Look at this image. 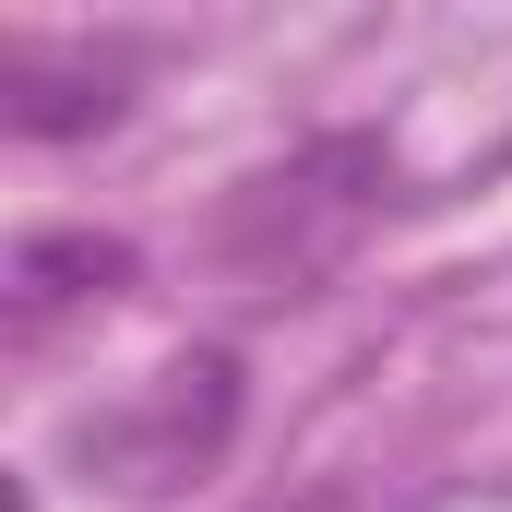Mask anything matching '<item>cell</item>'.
I'll list each match as a JSON object with an SVG mask.
<instances>
[{"label":"cell","mask_w":512,"mask_h":512,"mask_svg":"<svg viewBox=\"0 0 512 512\" xmlns=\"http://www.w3.org/2000/svg\"><path fill=\"white\" fill-rule=\"evenodd\" d=\"M227 429H239V358L203 346V358H179L143 405L84 417V465H96L108 489H179V477H203V465L227 453Z\"/></svg>","instance_id":"obj_1"},{"label":"cell","mask_w":512,"mask_h":512,"mask_svg":"<svg viewBox=\"0 0 512 512\" xmlns=\"http://www.w3.org/2000/svg\"><path fill=\"white\" fill-rule=\"evenodd\" d=\"M0 96H12V131L24 143H84V131H108L131 108V72L120 60H60V48L12 36L0 48Z\"/></svg>","instance_id":"obj_2"},{"label":"cell","mask_w":512,"mask_h":512,"mask_svg":"<svg viewBox=\"0 0 512 512\" xmlns=\"http://www.w3.org/2000/svg\"><path fill=\"white\" fill-rule=\"evenodd\" d=\"M131 286V239H96V227H60V239H24L12 251V322L36 334L48 310H84V298H120Z\"/></svg>","instance_id":"obj_3"}]
</instances>
